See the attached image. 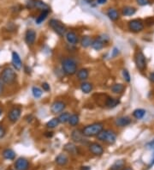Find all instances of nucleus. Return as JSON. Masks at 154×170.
I'll use <instances>...</instances> for the list:
<instances>
[{
    "mask_svg": "<svg viewBox=\"0 0 154 170\" xmlns=\"http://www.w3.org/2000/svg\"><path fill=\"white\" fill-rule=\"evenodd\" d=\"M103 130H104V124L101 122H95L86 126L81 131L85 137L93 138V137H97Z\"/></svg>",
    "mask_w": 154,
    "mask_h": 170,
    "instance_id": "1",
    "label": "nucleus"
},
{
    "mask_svg": "<svg viewBox=\"0 0 154 170\" xmlns=\"http://www.w3.org/2000/svg\"><path fill=\"white\" fill-rule=\"evenodd\" d=\"M17 78L16 72L15 71V69L11 67L7 66L2 70V72L0 73V79L5 85L13 84Z\"/></svg>",
    "mask_w": 154,
    "mask_h": 170,
    "instance_id": "2",
    "label": "nucleus"
},
{
    "mask_svg": "<svg viewBox=\"0 0 154 170\" xmlns=\"http://www.w3.org/2000/svg\"><path fill=\"white\" fill-rule=\"evenodd\" d=\"M117 132L111 129H104L96 138L99 142L107 144H114L117 141Z\"/></svg>",
    "mask_w": 154,
    "mask_h": 170,
    "instance_id": "3",
    "label": "nucleus"
},
{
    "mask_svg": "<svg viewBox=\"0 0 154 170\" xmlns=\"http://www.w3.org/2000/svg\"><path fill=\"white\" fill-rule=\"evenodd\" d=\"M77 65L76 61L73 58H65L62 61V70L68 76H73L77 72Z\"/></svg>",
    "mask_w": 154,
    "mask_h": 170,
    "instance_id": "4",
    "label": "nucleus"
},
{
    "mask_svg": "<svg viewBox=\"0 0 154 170\" xmlns=\"http://www.w3.org/2000/svg\"><path fill=\"white\" fill-rule=\"evenodd\" d=\"M135 63L137 70L140 71H145L147 68V61L145 54L141 50H137L135 54Z\"/></svg>",
    "mask_w": 154,
    "mask_h": 170,
    "instance_id": "5",
    "label": "nucleus"
},
{
    "mask_svg": "<svg viewBox=\"0 0 154 170\" xmlns=\"http://www.w3.org/2000/svg\"><path fill=\"white\" fill-rule=\"evenodd\" d=\"M49 26L52 28V29L59 36H64L65 35L67 29H66L65 25L62 22H60L57 19H52L49 22Z\"/></svg>",
    "mask_w": 154,
    "mask_h": 170,
    "instance_id": "6",
    "label": "nucleus"
},
{
    "mask_svg": "<svg viewBox=\"0 0 154 170\" xmlns=\"http://www.w3.org/2000/svg\"><path fill=\"white\" fill-rule=\"evenodd\" d=\"M128 28L132 33H140L144 30L145 28V23L141 19H133L129 22L128 23Z\"/></svg>",
    "mask_w": 154,
    "mask_h": 170,
    "instance_id": "7",
    "label": "nucleus"
},
{
    "mask_svg": "<svg viewBox=\"0 0 154 170\" xmlns=\"http://www.w3.org/2000/svg\"><path fill=\"white\" fill-rule=\"evenodd\" d=\"M87 137H85L82 133L81 130L76 129L71 132V139L76 143V144H87V139L86 138Z\"/></svg>",
    "mask_w": 154,
    "mask_h": 170,
    "instance_id": "8",
    "label": "nucleus"
},
{
    "mask_svg": "<svg viewBox=\"0 0 154 170\" xmlns=\"http://www.w3.org/2000/svg\"><path fill=\"white\" fill-rule=\"evenodd\" d=\"M22 115V108L19 107H13L8 112V120L12 124H15L19 120Z\"/></svg>",
    "mask_w": 154,
    "mask_h": 170,
    "instance_id": "9",
    "label": "nucleus"
},
{
    "mask_svg": "<svg viewBox=\"0 0 154 170\" xmlns=\"http://www.w3.org/2000/svg\"><path fill=\"white\" fill-rule=\"evenodd\" d=\"M88 150L93 156H100L104 154V148L100 144L97 142H93L88 144Z\"/></svg>",
    "mask_w": 154,
    "mask_h": 170,
    "instance_id": "10",
    "label": "nucleus"
},
{
    "mask_svg": "<svg viewBox=\"0 0 154 170\" xmlns=\"http://www.w3.org/2000/svg\"><path fill=\"white\" fill-rule=\"evenodd\" d=\"M66 108L65 102L62 101H55L51 106V111L53 114H60Z\"/></svg>",
    "mask_w": 154,
    "mask_h": 170,
    "instance_id": "11",
    "label": "nucleus"
},
{
    "mask_svg": "<svg viewBox=\"0 0 154 170\" xmlns=\"http://www.w3.org/2000/svg\"><path fill=\"white\" fill-rule=\"evenodd\" d=\"M11 63L13 68L16 71H21L22 68V62L17 52H13L11 55Z\"/></svg>",
    "mask_w": 154,
    "mask_h": 170,
    "instance_id": "12",
    "label": "nucleus"
},
{
    "mask_svg": "<svg viewBox=\"0 0 154 170\" xmlns=\"http://www.w3.org/2000/svg\"><path fill=\"white\" fill-rule=\"evenodd\" d=\"M30 163L28 159L24 157L18 158L15 162V169L16 170H28Z\"/></svg>",
    "mask_w": 154,
    "mask_h": 170,
    "instance_id": "13",
    "label": "nucleus"
},
{
    "mask_svg": "<svg viewBox=\"0 0 154 170\" xmlns=\"http://www.w3.org/2000/svg\"><path fill=\"white\" fill-rule=\"evenodd\" d=\"M36 32L34 29H28L25 33V41L28 46H33L36 41Z\"/></svg>",
    "mask_w": 154,
    "mask_h": 170,
    "instance_id": "14",
    "label": "nucleus"
},
{
    "mask_svg": "<svg viewBox=\"0 0 154 170\" xmlns=\"http://www.w3.org/2000/svg\"><path fill=\"white\" fill-rule=\"evenodd\" d=\"M131 119L129 116H121L115 120V126L117 127H125L131 124Z\"/></svg>",
    "mask_w": 154,
    "mask_h": 170,
    "instance_id": "15",
    "label": "nucleus"
},
{
    "mask_svg": "<svg viewBox=\"0 0 154 170\" xmlns=\"http://www.w3.org/2000/svg\"><path fill=\"white\" fill-rule=\"evenodd\" d=\"M65 39L70 45H76L79 42V37L74 31H67L65 34Z\"/></svg>",
    "mask_w": 154,
    "mask_h": 170,
    "instance_id": "16",
    "label": "nucleus"
},
{
    "mask_svg": "<svg viewBox=\"0 0 154 170\" xmlns=\"http://www.w3.org/2000/svg\"><path fill=\"white\" fill-rule=\"evenodd\" d=\"M55 162L57 165H58L60 167H64L68 164L69 162V157L66 154L61 153L59 155L57 156V157L55 158Z\"/></svg>",
    "mask_w": 154,
    "mask_h": 170,
    "instance_id": "17",
    "label": "nucleus"
},
{
    "mask_svg": "<svg viewBox=\"0 0 154 170\" xmlns=\"http://www.w3.org/2000/svg\"><path fill=\"white\" fill-rule=\"evenodd\" d=\"M76 77L79 81L85 82L89 77V71L87 68H81L77 71Z\"/></svg>",
    "mask_w": 154,
    "mask_h": 170,
    "instance_id": "18",
    "label": "nucleus"
},
{
    "mask_svg": "<svg viewBox=\"0 0 154 170\" xmlns=\"http://www.w3.org/2000/svg\"><path fill=\"white\" fill-rule=\"evenodd\" d=\"M64 149V150H65L66 152L70 153L72 156H76V155H78V152H79L77 146L75 144H73V143H68V144H66Z\"/></svg>",
    "mask_w": 154,
    "mask_h": 170,
    "instance_id": "19",
    "label": "nucleus"
},
{
    "mask_svg": "<svg viewBox=\"0 0 154 170\" xmlns=\"http://www.w3.org/2000/svg\"><path fill=\"white\" fill-rule=\"evenodd\" d=\"M120 104V100L118 98H113V97H107L105 100V107L108 108H115L116 107H117Z\"/></svg>",
    "mask_w": 154,
    "mask_h": 170,
    "instance_id": "20",
    "label": "nucleus"
},
{
    "mask_svg": "<svg viewBox=\"0 0 154 170\" xmlns=\"http://www.w3.org/2000/svg\"><path fill=\"white\" fill-rule=\"evenodd\" d=\"M105 45V43L99 37H97L96 39L93 40V42L91 44V47H92V48L94 49L96 51H99L101 49L104 48Z\"/></svg>",
    "mask_w": 154,
    "mask_h": 170,
    "instance_id": "21",
    "label": "nucleus"
},
{
    "mask_svg": "<svg viewBox=\"0 0 154 170\" xmlns=\"http://www.w3.org/2000/svg\"><path fill=\"white\" fill-rule=\"evenodd\" d=\"M2 156H3V157L4 158L5 160L13 161V160H15L16 154V152L14 151L12 149L7 148L5 150H4V151L2 153Z\"/></svg>",
    "mask_w": 154,
    "mask_h": 170,
    "instance_id": "22",
    "label": "nucleus"
},
{
    "mask_svg": "<svg viewBox=\"0 0 154 170\" xmlns=\"http://www.w3.org/2000/svg\"><path fill=\"white\" fill-rule=\"evenodd\" d=\"M107 17H109L110 20H111L113 22H116L120 18L119 12L116 9H113V8H111L107 11Z\"/></svg>",
    "mask_w": 154,
    "mask_h": 170,
    "instance_id": "23",
    "label": "nucleus"
},
{
    "mask_svg": "<svg viewBox=\"0 0 154 170\" xmlns=\"http://www.w3.org/2000/svg\"><path fill=\"white\" fill-rule=\"evenodd\" d=\"M80 88H81V90L84 93V94H89V93H91V92L93 91V85L91 83H88V82H82L81 83V86H80Z\"/></svg>",
    "mask_w": 154,
    "mask_h": 170,
    "instance_id": "24",
    "label": "nucleus"
},
{
    "mask_svg": "<svg viewBox=\"0 0 154 170\" xmlns=\"http://www.w3.org/2000/svg\"><path fill=\"white\" fill-rule=\"evenodd\" d=\"M34 8L40 10L41 11H50V7L46 3H44L41 0H34Z\"/></svg>",
    "mask_w": 154,
    "mask_h": 170,
    "instance_id": "25",
    "label": "nucleus"
},
{
    "mask_svg": "<svg viewBox=\"0 0 154 170\" xmlns=\"http://www.w3.org/2000/svg\"><path fill=\"white\" fill-rule=\"evenodd\" d=\"M111 90L116 95L122 94L125 90V85H123V83H115L111 86Z\"/></svg>",
    "mask_w": 154,
    "mask_h": 170,
    "instance_id": "26",
    "label": "nucleus"
},
{
    "mask_svg": "<svg viewBox=\"0 0 154 170\" xmlns=\"http://www.w3.org/2000/svg\"><path fill=\"white\" fill-rule=\"evenodd\" d=\"M122 12H123V15L125 17H131V16H134L136 13V9L132 6H125L123 8Z\"/></svg>",
    "mask_w": 154,
    "mask_h": 170,
    "instance_id": "27",
    "label": "nucleus"
},
{
    "mask_svg": "<svg viewBox=\"0 0 154 170\" xmlns=\"http://www.w3.org/2000/svg\"><path fill=\"white\" fill-rule=\"evenodd\" d=\"M81 46L84 47V48H87L89 47H91V44L93 42V39L90 36L85 35L81 39Z\"/></svg>",
    "mask_w": 154,
    "mask_h": 170,
    "instance_id": "28",
    "label": "nucleus"
},
{
    "mask_svg": "<svg viewBox=\"0 0 154 170\" xmlns=\"http://www.w3.org/2000/svg\"><path fill=\"white\" fill-rule=\"evenodd\" d=\"M124 166L125 162L123 160H117L112 164L110 170H123L124 168Z\"/></svg>",
    "mask_w": 154,
    "mask_h": 170,
    "instance_id": "29",
    "label": "nucleus"
},
{
    "mask_svg": "<svg viewBox=\"0 0 154 170\" xmlns=\"http://www.w3.org/2000/svg\"><path fill=\"white\" fill-rule=\"evenodd\" d=\"M70 114L68 113V112H63L59 114V116L58 117V120L61 124H65L68 123L70 120Z\"/></svg>",
    "mask_w": 154,
    "mask_h": 170,
    "instance_id": "30",
    "label": "nucleus"
},
{
    "mask_svg": "<svg viewBox=\"0 0 154 170\" xmlns=\"http://www.w3.org/2000/svg\"><path fill=\"white\" fill-rule=\"evenodd\" d=\"M147 112L146 110L142 108H137L133 112V116L136 119V120H141L144 118V116L146 115Z\"/></svg>",
    "mask_w": 154,
    "mask_h": 170,
    "instance_id": "31",
    "label": "nucleus"
},
{
    "mask_svg": "<svg viewBox=\"0 0 154 170\" xmlns=\"http://www.w3.org/2000/svg\"><path fill=\"white\" fill-rule=\"evenodd\" d=\"M59 124L60 122L59 120H58V118H53V119L50 120L46 123V126L48 129H54V128L58 127Z\"/></svg>",
    "mask_w": 154,
    "mask_h": 170,
    "instance_id": "32",
    "label": "nucleus"
},
{
    "mask_svg": "<svg viewBox=\"0 0 154 170\" xmlns=\"http://www.w3.org/2000/svg\"><path fill=\"white\" fill-rule=\"evenodd\" d=\"M49 12H50V11H42V12L40 14V16L36 18V23H37V24H40V23H42L47 18Z\"/></svg>",
    "mask_w": 154,
    "mask_h": 170,
    "instance_id": "33",
    "label": "nucleus"
},
{
    "mask_svg": "<svg viewBox=\"0 0 154 170\" xmlns=\"http://www.w3.org/2000/svg\"><path fill=\"white\" fill-rule=\"evenodd\" d=\"M79 122H80V118H79V115L78 114H71L70 115V120H69V124L71 126H76L77 125L79 124Z\"/></svg>",
    "mask_w": 154,
    "mask_h": 170,
    "instance_id": "34",
    "label": "nucleus"
},
{
    "mask_svg": "<svg viewBox=\"0 0 154 170\" xmlns=\"http://www.w3.org/2000/svg\"><path fill=\"white\" fill-rule=\"evenodd\" d=\"M32 94H33L34 97L36 98V99H39V98L41 97L42 95H43V90L37 87V86H34L32 88Z\"/></svg>",
    "mask_w": 154,
    "mask_h": 170,
    "instance_id": "35",
    "label": "nucleus"
},
{
    "mask_svg": "<svg viewBox=\"0 0 154 170\" xmlns=\"http://www.w3.org/2000/svg\"><path fill=\"white\" fill-rule=\"evenodd\" d=\"M123 79H124L127 83H130L131 82L130 74H129V71L127 69H123Z\"/></svg>",
    "mask_w": 154,
    "mask_h": 170,
    "instance_id": "36",
    "label": "nucleus"
},
{
    "mask_svg": "<svg viewBox=\"0 0 154 170\" xmlns=\"http://www.w3.org/2000/svg\"><path fill=\"white\" fill-rule=\"evenodd\" d=\"M145 24L147 27H151L154 25V17H148L145 20Z\"/></svg>",
    "mask_w": 154,
    "mask_h": 170,
    "instance_id": "37",
    "label": "nucleus"
},
{
    "mask_svg": "<svg viewBox=\"0 0 154 170\" xmlns=\"http://www.w3.org/2000/svg\"><path fill=\"white\" fill-rule=\"evenodd\" d=\"M136 3L141 6H146L150 5V0H136Z\"/></svg>",
    "mask_w": 154,
    "mask_h": 170,
    "instance_id": "38",
    "label": "nucleus"
},
{
    "mask_svg": "<svg viewBox=\"0 0 154 170\" xmlns=\"http://www.w3.org/2000/svg\"><path fill=\"white\" fill-rule=\"evenodd\" d=\"M42 90L46 92L50 91L51 90V87H50L49 83H42Z\"/></svg>",
    "mask_w": 154,
    "mask_h": 170,
    "instance_id": "39",
    "label": "nucleus"
},
{
    "mask_svg": "<svg viewBox=\"0 0 154 170\" xmlns=\"http://www.w3.org/2000/svg\"><path fill=\"white\" fill-rule=\"evenodd\" d=\"M119 53H120L119 49L117 47H114L112 51H111V57L112 58H116L117 56H118Z\"/></svg>",
    "mask_w": 154,
    "mask_h": 170,
    "instance_id": "40",
    "label": "nucleus"
},
{
    "mask_svg": "<svg viewBox=\"0 0 154 170\" xmlns=\"http://www.w3.org/2000/svg\"><path fill=\"white\" fill-rule=\"evenodd\" d=\"M6 135V130L2 125H0V138H3Z\"/></svg>",
    "mask_w": 154,
    "mask_h": 170,
    "instance_id": "41",
    "label": "nucleus"
},
{
    "mask_svg": "<svg viewBox=\"0 0 154 170\" xmlns=\"http://www.w3.org/2000/svg\"><path fill=\"white\" fill-rule=\"evenodd\" d=\"M147 148L149 149V150H154V139L152 140L151 142H149L147 144Z\"/></svg>",
    "mask_w": 154,
    "mask_h": 170,
    "instance_id": "42",
    "label": "nucleus"
},
{
    "mask_svg": "<svg viewBox=\"0 0 154 170\" xmlns=\"http://www.w3.org/2000/svg\"><path fill=\"white\" fill-rule=\"evenodd\" d=\"M4 87H5V84L2 82V80L0 79V96L3 95V93L4 91Z\"/></svg>",
    "mask_w": 154,
    "mask_h": 170,
    "instance_id": "43",
    "label": "nucleus"
},
{
    "mask_svg": "<svg viewBox=\"0 0 154 170\" xmlns=\"http://www.w3.org/2000/svg\"><path fill=\"white\" fill-rule=\"evenodd\" d=\"M45 136H46V138H52L53 132H45Z\"/></svg>",
    "mask_w": 154,
    "mask_h": 170,
    "instance_id": "44",
    "label": "nucleus"
},
{
    "mask_svg": "<svg viewBox=\"0 0 154 170\" xmlns=\"http://www.w3.org/2000/svg\"><path fill=\"white\" fill-rule=\"evenodd\" d=\"M149 80H150L152 83H154V72L150 74V76H149Z\"/></svg>",
    "mask_w": 154,
    "mask_h": 170,
    "instance_id": "45",
    "label": "nucleus"
},
{
    "mask_svg": "<svg viewBox=\"0 0 154 170\" xmlns=\"http://www.w3.org/2000/svg\"><path fill=\"white\" fill-rule=\"evenodd\" d=\"M154 165V154L153 156V158H152V160H151V162H150V163L148 165V168H152V166H153Z\"/></svg>",
    "mask_w": 154,
    "mask_h": 170,
    "instance_id": "46",
    "label": "nucleus"
},
{
    "mask_svg": "<svg viewBox=\"0 0 154 170\" xmlns=\"http://www.w3.org/2000/svg\"><path fill=\"white\" fill-rule=\"evenodd\" d=\"M107 0H97V3L99 4V5H105V4H106Z\"/></svg>",
    "mask_w": 154,
    "mask_h": 170,
    "instance_id": "47",
    "label": "nucleus"
},
{
    "mask_svg": "<svg viewBox=\"0 0 154 170\" xmlns=\"http://www.w3.org/2000/svg\"><path fill=\"white\" fill-rule=\"evenodd\" d=\"M81 170H91V168H90V167H88V166H82L81 168Z\"/></svg>",
    "mask_w": 154,
    "mask_h": 170,
    "instance_id": "48",
    "label": "nucleus"
},
{
    "mask_svg": "<svg viewBox=\"0 0 154 170\" xmlns=\"http://www.w3.org/2000/svg\"><path fill=\"white\" fill-rule=\"evenodd\" d=\"M86 3H87V4H92L93 2V0H84Z\"/></svg>",
    "mask_w": 154,
    "mask_h": 170,
    "instance_id": "49",
    "label": "nucleus"
},
{
    "mask_svg": "<svg viewBox=\"0 0 154 170\" xmlns=\"http://www.w3.org/2000/svg\"><path fill=\"white\" fill-rule=\"evenodd\" d=\"M123 170H133V169H132L131 168H129V167H128V168H124Z\"/></svg>",
    "mask_w": 154,
    "mask_h": 170,
    "instance_id": "50",
    "label": "nucleus"
},
{
    "mask_svg": "<svg viewBox=\"0 0 154 170\" xmlns=\"http://www.w3.org/2000/svg\"><path fill=\"white\" fill-rule=\"evenodd\" d=\"M2 114H3V110H2V108H0V116L2 115Z\"/></svg>",
    "mask_w": 154,
    "mask_h": 170,
    "instance_id": "51",
    "label": "nucleus"
}]
</instances>
